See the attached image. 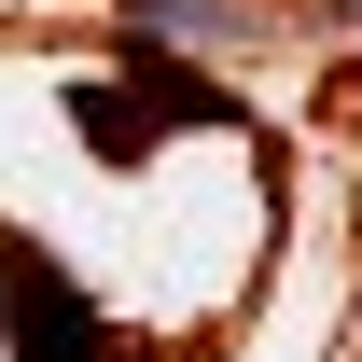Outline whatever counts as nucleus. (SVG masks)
<instances>
[{"label": "nucleus", "instance_id": "obj_1", "mask_svg": "<svg viewBox=\"0 0 362 362\" xmlns=\"http://www.w3.org/2000/svg\"><path fill=\"white\" fill-rule=\"evenodd\" d=\"M0 349L14 362H112V320L70 293V265L42 237H14V223H0Z\"/></svg>", "mask_w": 362, "mask_h": 362}]
</instances>
